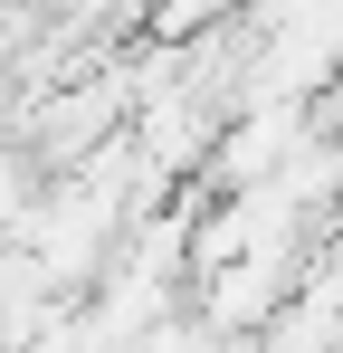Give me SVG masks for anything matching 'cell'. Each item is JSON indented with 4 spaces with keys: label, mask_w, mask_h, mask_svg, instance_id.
Listing matches in <instances>:
<instances>
[{
    "label": "cell",
    "mask_w": 343,
    "mask_h": 353,
    "mask_svg": "<svg viewBox=\"0 0 343 353\" xmlns=\"http://www.w3.org/2000/svg\"><path fill=\"white\" fill-rule=\"evenodd\" d=\"M39 191H48V163H39L19 134H0V239H19V230H29Z\"/></svg>",
    "instance_id": "cell-1"
}]
</instances>
